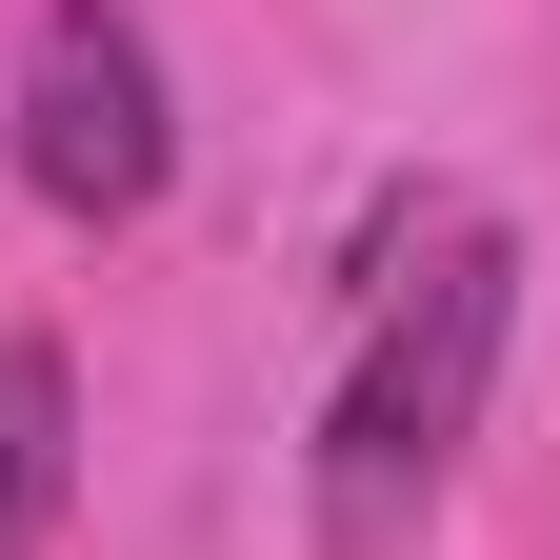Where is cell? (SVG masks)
I'll use <instances>...</instances> for the list:
<instances>
[{
  "instance_id": "cell-3",
  "label": "cell",
  "mask_w": 560,
  "mask_h": 560,
  "mask_svg": "<svg viewBox=\"0 0 560 560\" xmlns=\"http://www.w3.org/2000/svg\"><path fill=\"white\" fill-rule=\"evenodd\" d=\"M81 501V400H60V340L0 320V560H40Z\"/></svg>"
},
{
  "instance_id": "cell-1",
  "label": "cell",
  "mask_w": 560,
  "mask_h": 560,
  "mask_svg": "<svg viewBox=\"0 0 560 560\" xmlns=\"http://www.w3.org/2000/svg\"><path fill=\"white\" fill-rule=\"evenodd\" d=\"M501 320H521V241L501 221H460L361 320V361H340V400H320V560H400L420 521H441V480L480 441V381H501Z\"/></svg>"
},
{
  "instance_id": "cell-2",
  "label": "cell",
  "mask_w": 560,
  "mask_h": 560,
  "mask_svg": "<svg viewBox=\"0 0 560 560\" xmlns=\"http://www.w3.org/2000/svg\"><path fill=\"white\" fill-rule=\"evenodd\" d=\"M161 161H180L161 40H140L120 0H40V40H21V180L60 200V221H140Z\"/></svg>"
}]
</instances>
